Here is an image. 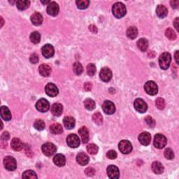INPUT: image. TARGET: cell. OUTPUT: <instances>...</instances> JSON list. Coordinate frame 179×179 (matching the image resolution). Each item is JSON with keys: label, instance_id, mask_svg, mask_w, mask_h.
<instances>
[{"label": "cell", "instance_id": "cell-8", "mask_svg": "<svg viewBox=\"0 0 179 179\" xmlns=\"http://www.w3.org/2000/svg\"><path fill=\"white\" fill-rule=\"evenodd\" d=\"M67 143L69 147L75 148L79 146L80 139L76 134H71L67 138Z\"/></svg>", "mask_w": 179, "mask_h": 179}, {"label": "cell", "instance_id": "cell-31", "mask_svg": "<svg viewBox=\"0 0 179 179\" xmlns=\"http://www.w3.org/2000/svg\"><path fill=\"white\" fill-rule=\"evenodd\" d=\"M30 2L27 1V0H19V1L16 2V6L17 8H18L20 11H24L30 7Z\"/></svg>", "mask_w": 179, "mask_h": 179}, {"label": "cell", "instance_id": "cell-35", "mask_svg": "<svg viewBox=\"0 0 179 179\" xmlns=\"http://www.w3.org/2000/svg\"><path fill=\"white\" fill-rule=\"evenodd\" d=\"M84 106L86 109H88L89 111H92L95 109V102L92 99H87L85 100Z\"/></svg>", "mask_w": 179, "mask_h": 179}, {"label": "cell", "instance_id": "cell-26", "mask_svg": "<svg viewBox=\"0 0 179 179\" xmlns=\"http://www.w3.org/2000/svg\"><path fill=\"white\" fill-rule=\"evenodd\" d=\"M31 21L34 25L39 26L42 24L43 17L41 13H34L32 16H31Z\"/></svg>", "mask_w": 179, "mask_h": 179}, {"label": "cell", "instance_id": "cell-25", "mask_svg": "<svg viewBox=\"0 0 179 179\" xmlns=\"http://www.w3.org/2000/svg\"><path fill=\"white\" fill-rule=\"evenodd\" d=\"M63 123L67 129H71L75 127V119L71 116H66L63 120Z\"/></svg>", "mask_w": 179, "mask_h": 179}, {"label": "cell", "instance_id": "cell-7", "mask_svg": "<svg viewBox=\"0 0 179 179\" xmlns=\"http://www.w3.org/2000/svg\"><path fill=\"white\" fill-rule=\"evenodd\" d=\"M120 151L123 154H129L132 151V145L129 141L123 140L118 144Z\"/></svg>", "mask_w": 179, "mask_h": 179}, {"label": "cell", "instance_id": "cell-49", "mask_svg": "<svg viewBox=\"0 0 179 179\" xmlns=\"http://www.w3.org/2000/svg\"><path fill=\"white\" fill-rule=\"evenodd\" d=\"M9 134H8V132H5L4 133L2 134L1 138H2V141H7L8 140V138H9Z\"/></svg>", "mask_w": 179, "mask_h": 179}, {"label": "cell", "instance_id": "cell-52", "mask_svg": "<svg viewBox=\"0 0 179 179\" xmlns=\"http://www.w3.org/2000/svg\"><path fill=\"white\" fill-rule=\"evenodd\" d=\"M179 5L178 1H172L171 2V6L173 8H177Z\"/></svg>", "mask_w": 179, "mask_h": 179}, {"label": "cell", "instance_id": "cell-6", "mask_svg": "<svg viewBox=\"0 0 179 179\" xmlns=\"http://www.w3.org/2000/svg\"><path fill=\"white\" fill-rule=\"evenodd\" d=\"M4 165L8 171H14L17 167L16 159L11 156L6 157L4 159Z\"/></svg>", "mask_w": 179, "mask_h": 179}, {"label": "cell", "instance_id": "cell-15", "mask_svg": "<svg viewBox=\"0 0 179 179\" xmlns=\"http://www.w3.org/2000/svg\"><path fill=\"white\" fill-rule=\"evenodd\" d=\"M41 52L43 56H44L46 58H51V57L54 56L55 50L53 46L51 44H46L44 46H43Z\"/></svg>", "mask_w": 179, "mask_h": 179}, {"label": "cell", "instance_id": "cell-3", "mask_svg": "<svg viewBox=\"0 0 179 179\" xmlns=\"http://www.w3.org/2000/svg\"><path fill=\"white\" fill-rule=\"evenodd\" d=\"M42 152L46 156H52L56 152V146L53 143L48 142L44 143L41 147Z\"/></svg>", "mask_w": 179, "mask_h": 179}, {"label": "cell", "instance_id": "cell-39", "mask_svg": "<svg viewBox=\"0 0 179 179\" xmlns=\"http://www.w3.org/2000/svg\"><path fill=\"white\" fill-rule=\"evenodd\" d=\"M165 35L167 38H168L169 40H175L177 39V34L175 33V31L173 29L170 27L167 29L165 31Z\"/></svg>", "mask_w": 179, "mask_h": 179}, {"label": "cell", "instance_id": "cell-33", "mask_svg": "<svg viewBox=\"0 0 179 179\" xmlns=\"http://www.w3.org/2000/svg\"><path fill=\"white\" fill-rule=\"evenodd\" d=\"M30 41L33 43V44H39L41 41V35L38 32V31H33L32 33L30 34Z\"/></svg>", "mask_w": 179, "mask_h": 179}, {"label": "cell", "instance_id": "cell-20", "mask_svg": "<svg viewBox=\"0 0 179 179\" xmlns=\"http://www.w3.org/2000/svg\"><path fill=\"white\" fill-rule=\"evenodd\" d=\"M89 157L88 156V155H86L85 152H79V154L77 155L76 157V161L77 162L82 166L86 165L89 162Z\"/></svg>", "mask_w": 179, "mask_h": 179}, {"label": "cell", "instance_id": "cell-46", "mask_svg": "<svg viewBox=\"0 0 179 179\" xmlns=\"http://www.w3.org/2000/svg\"><path fill=\"white\" fill-rule=\"evenodd\" d=\"M106 157L110 159V160H114L117 157V152L114 150H111L106 153Z\"/></svg>", "mask_w": 179, "mask_h": 179}, {"label": "cell", "instance_id": "cell-16", "mask_svg": "<svg viewBox=\"0 0 179 179\" xmlns=\"http://www.w3.org/2000/svg\"><path fill=\"white\" fill-rule=\"evenodd\" d=\"M138 141L143 146H148L151 141V135L148 132H142L138 136Z\"/></svg>", "mask_w": 179, "mask_h": 179}, {"label": "cell", "instance_id": "cell-50", "mask_svg": "<svg viewBox=\"0 0 179 179\" xmlns=\"http://www.w3.org/2000/svg\"><path fill=\"white\" fill-rule=\"evenodd\" d=\"M92 87V85L90 83H85L84 84V86H83V88H84V90L85 91H90Z\"/></svg>", "mask_w": 179, "mask_h": 179}, {"label": "cell", "instance_id": "cell-42", "mask_svg": "<svg viewBox=\"0 0 179 179\" xmlns=\"http://www.w3.org/2000/svg\"><path fill=\"white\" fill-rule=\"evenodd\" d=\"M164 157H166L167 160H172L174 157V151H172L171 148H167L164 151Z\"/></svg>", "mask_w": 179, "mask_h": 179}, {"label": "cell", "instance_id": "cell-53", "mask_svg": "<svg viewBox=\"0 0 179 179\" xmlns=\"http://www.w3.org/2000/svg\"><path fill=\"white\" fill-rule=\"evenodd\" d=\"M178 18H177L175 19V21L174 22V27L175 28L177 29V30L178 31Z\"/></svg>", "mask_w": 179, "mask_h": 179}, {"label": "cell", "instance_id": "cell-30", "mask_svg": "<svg viewBox=\"0 0 179 179\" xmlns=\"http://www.w3.org/2000/svg\"><path fill=\"white\" fill-rule=\"evenodd\" d=\"M137 46L138 48L140 49V51L142 52H145L147 51V49L148 48V40L141 38L137 41Z\"/></svg>", "mask_w": 179, "mask_h": 179}, {"label": "cell", "instance_id": "cell-9", "mask_svg": "<svg viewBox=\"0 0 179 179\" xmlns=\"http://www.w3.org/2000/svg\"><path fill=\"white\" fill-rule=\"evenodd\" d=\"M134 109L137 110L138 112L141 113V114H143L145 113L148 109V106H147L146 103L144 102L142 99H137L134 102Z\"/></svg>", "mask_w": 179, "mask_h": 179}, {"label": "cell", "instance_id": "cell-48", "mask_svg": "<svg viewBox=\"0 0 179 179\" xmlns=\"http://www.w3.org/2000/svg\"><path fill=\"white\" fill-rule=\"evenodd\" d=\"M85 173L88 177H92L95 174V170L92 167H88L85 169Z\"/></svg>", "mask_w": 179, "mask_h": 179}, {"label": "cell", "instance_id": "cell-40", "mask_svg": "<svg viewBox=\"0 0 179 179\" xmlns=\"http://www.w3.org/2000/svg\"><path fill=\"white\" fill-rule=\"evenodd\" d=\"M34 127L36 130L41 131L45 128V123L42 120H36L34 123Z\"/></svg>", "mask_w": 179, "mask_h": 179}, {"label": "cell", "instance_id": "cell-44", "mask_svg": "<svg viewBox=\"0 0 179 179\" xmlns=\"http://www.w3.org/2000/svg\"><path fill=\"white\" fill-rule=\"evenodd\" d=\"M155 104H156L157 107L160 110H162L165 107V102H164V99L162 98H157Z\"/></svg>", "mask_w": 179, "mask_h": 179}, {"label": "cell", "instance_id": "cell-1", "mask_svg": "<svg viewBox=\"0 0 179 179\" xmlns=\"http://www.w3.org/2000/svg\"><path fill=\"white\" fill-rule=\"evenodd\" d=\"M127 10L125 6L123 3L117 2L114 4L112 7V13L114 16L117 18H121L125 16Z\"/></svg>", "mask_w": 179, "mask_h": 179}, {"label": "cell", "instance_id": "cell-23", "mask_svg": "<svg viewBox=\"0 0 179 179\" xmlns=\"http://www.w3.org/2000/svg\"><path fill=\"white\" fill-rule=\"evenodd\" d=\"M63 111V106L61 104L56 103L52 106L51 113L55 116H60L61 115Z\"/></svg>", "mask_w": 179, "mask_h": 179}, {"label": "cell", "instance_id": "cell-28", "mask_svg": "<svg viewBox=\"0 0 179 179\" xmlns=\"http://www.w3.org/2000/svg\"><path fill=\"white\" fill-rule=\"evenodd\" d=\"M152 169L155 174H161L164 172V167L160 162H154L152 164Z\"/></svg>", "mask_w": 179, "mask_h": 179}, {"label": "cell", "instance_id": "cell-19", "mask_svg": "<svg viewBox=\"0 0 179 179\" xmlns=\"http://www.w3.org/2000/svg\"><path fill=\"white\" fill-rule=\"evenodd\" d=\"M79 134L81 138L82 142L83 143H86L89 141V131L86 127H82L79 130Z\"/></svg>", "mask_w": 179, "mask_h": 179}, {"label": "cell", "instance_id": "cell-55", "mask_svg": "<svg viewBox=\"0 0 179 179\" xmlns=\"http://www.w3.org/2000/svg\"><path fill=\"white\" fill-rule=\"evenodd\" d=\"M1 20H2V26H1V27H2L3 24H4V21H3V18H1Z\"/></svg>", "mask_w": 179, "mask_h": 179}, {"label": "cell", "instance_id": "cell-24", "mask_svg": "<svg viewBox=\"0 0 179 179\" xmlns=\"http://www.w3.org/2000/svg\"><path fill=\"white\" fill-rule=\"evenodd\" d=\"M53 162L57 166L63 167L65 165L66 158L62 154H57L53 158Z\"/></svg>", "mask_w": 179, "mask_h": 179}, {"label": "cell", "instance_id": "cell-32", "mask_svg": "<svg viewBox=\"0 0 179 179\" xmlns=\"http://www.w3.org/2000/svg\"><path fill=\"white\" fill-rule=\"evenodd\" d=\"M138 35V30L137 27H130L127 30V36L129 39H134Z\"/></svg>", "mask_w": 179, "mask_h": 179}, {"label": "cell", "instance_id": "cell-45", "mask_svg": "<svg viewBox=\"0 0 179 179\" xmlns=\"http://www.w3.org/2000/svg\"><path fill=\"white\" fill-rule=\"evenodd\" d=\"M145 121H146V123H147V125H148L150 128H154L155 125V120L152 119V118L151 117V116H147L146 118H145Z\"/></svg>", "mask_w": 179, "mask_h": 179}, {"label": "cell", "instance_id": "cell-54", "mask_svg": "<svg viewBox=\"0 0 179 179\" xmlns=\"http://www.w3.org/2000/svg\"><path fill=\"white\" fill-rule=\"evenodd\" d=\"M178 51H177L175 53V60L176 62H177V64H178Z\"/></svg>", "mask_w": 179, "mask_h": 179}, {"label": "cell", "instance_id": "cell-17", "mask_svg": "<svg viewBox=\"0 0 179 179\" xmlns=\"http://www.w3.org/2000/svg\"><path fill=\"white\" fill-rule=\"evenodd\" d=\"M107 174L110 178H118L120 172L118 167L115 165H109L107 168Z\"/></svg>", "mask_w": 179, "mask_h": 179}, {"label": "cell", "instance_id": "cell-41", "mask_svg": "<svg viewBox=\"0 0 179 179\" xmlns=\"http://www.w3.org/2000/svg\"><path fill=\"white\" fill-rule=\"evenodd\" d=\"M98 146L94 143H90L87 146V151L90 155H95L98 152Z\"/></svg>", "mask_w": 179, "mask_h": 179}, {"label": "cell", "instance_id": "cell-18", "mask_svg": "<svg viewBox=\"0 0 179 179\" xmlns=\"http://www.w3.org/2000/svg\"><path fill=\"white\" fill-rule=\"evenodd\" d=\"M39 71L40 74L43 76L47 77L49 76L51 74L52 69L51 67L47 64H42L39 66Z\"/></svg>", "mask_w": 179, "mask_h": 179}, {"label": "cell", "instance_id": "cell-5", "mask_svg": "<svg viewBox=\"0 0 179 179\" xmlns=\"http://www.w3.org/2000/svg\"><path fill=\"white\" fill-rule=\"evenodd\" d=\"M144 89H145L147 93L152 95V96L157 94L158 92V87L157 84L152 80H149V81L146 83L145 85H144Z\"/></svg>", "mask_w": 179, "mask_h": 179}, {"label": "cell", "instance_id": "cell-37", "mask_svg": "<svg viewBox=\"0 0 179 179\" xmlns=\"http://www.w3.org/2000/svg\"><path fill=\"white\" fill-rule=\"evenodd\" d=\"M22 178L26 179H36L37 176L34 172L31 171V170H28V171H26L23 173Z\"/></svg>", "mask_w": 179, "mask_h": 179}, {"label": "cell", "instance_id": "cell-36", "mask_svg": "<svg viewBox=\"0 0 179 179\" xmlns=\"http://www.w3.org/2000/svg\"><path fill=\"white\" fill-rule=\"evenodd\" d=\"M73 70H74V72L75 73V74L80 75L83 73V66L79 62H75L74 64L73 65Z\"/></svg>", "mask_w": 179, "mask_h": 179}, {"label": "cell", "instance_id": "cell-13", "mask_svg": "<svg viewBox=\"0 0 179 179\" xmlns=\"http://www.w3.org/2000/svg\"><path fill=\"white\" fill-rule=\"evenodd\" d=\"M59 6L55 2H51L48 4L47 13L51 16H56L59 13Z\"/></svg>", "mask_w": 179, "mask_h": 179}, {"label": "cell", "instance_id": "cell-12", "mask_svg": "<svg viewBox=\"0 0 179 179\" xmlns=\"http://www.w3.org/2000/svg\"><path fill=\"white\" fill-rule=\"evenodd\" d=\"M45 91L46 93L48 95L49 97H53L57 96L58 94V88H57V86L53 84V83H48V84L46 85L45 88Z\"/></svg>", "mask_w": 179, "mask_h": 179}, {"label": "cell", "instance_id": "cell-14", "mask_svg": "<svg viewBox=\"0 0 179 179\" xmlns=\"http://www.w3.org/2000/svg\"><path fill=\"white\" fill-rule=\"evenodd\" d=\"M102 109L104 112L108 115H111L114 114L115 111V106L114 104L111 102V101H105L102 105Z\"/></svg>", "mask_w": 179, "mask_h": 179}, {"label": "cell", "instance_id": "cell-21", "mask_svg": "<svg viewBox=\"0 0 179 179\" xmlns=\"http://www.w3.org/2000/svg\"><path fill=\"white\" fill-rule=\"evenodd\" d=\"M11 146L15 151H21L23 148V144L21 139L18 138H13L11 143Z\"/></svg>", "mask_w": 179, "mask_h": 179}, {"label": "cell", "instance_id": "cell-4", "mask_svg": "<svg viewBox=\"0 0 179 179\" xmlns=\"http://www.w3.org/2000/svg\"><path fill=\"white\" fill-rule=\"evenodd\" d=\"M167 142V138L164 137V135L161 134H157L155 136L153 143L155 148L159 149L163 148H164V146H166Z\"/></svg>", "mask_w": 179, "mask_h": 179}, {"label": "cell", "instance_id": "cell-29", "mask_svg": "<svg viewBox=\"0 0 179 179\" xmlns=\"http://www.w3.org/2000/svg\"><path fill=\"white\" fill-rule=\"evenodd\" d=\"M50 131L54 134H60L62 133L63 129L62 125L58 123H53L50 126Z\"/></svg>", "mask_w": 179, "mask_h": 179}, {"label": "cell", "instance_id": "cell-10", "mask_svg": "<svg viewBox=\"0 0 179 179\" xmlns=\"http://www.w3.org/2000/svg\"><path fill=\"white\" fill-rule=\"evenodd\" d=\"M36 108L39 111L45 113L50 109V104L46 99H40L36 104Z\"/></svg>", "mask_w": 179, "mask_h": 179}, {"label": "cell", "instance_id": "cell-22", "mask_svg": "<svg viewBox=\"0 0 179 179\" xmlns=\"http://www.w3.org/2000/svg\"><path fill=\"white\" fill-rule=\"evenodd\" d=\"M0 114H1V117L2 119H4L6 121H8L11 119L12 115L10 112V110L8 107L5 106H2L0 109Z\"/></svg>", "mask_w": 179, "mask_h": 179}, {"label": "cell", "instance_id": "cell-51", "mask_svg": "<svg viewBox=\"0 0 179 179\" xmlns=\"http://www.w3.org/2000/svg\"><path fill=\"white\" fill-rule=\"evenodd\" d=\"M89 30L91 31V32L94 33V34H96L97 32V28L96 26H94L93 25H91L89 26Z\"/></svg>", "mask_w": 179, "mask_h": 179}, {"label": "cell", "instance_id": "cell-11", "mask_svg": "<svg viewBox=\"0 0 179 179\" xmlns=\"http://www.w3.org/2000/svg\"><path fill=\"white\" fill-rule=\"evenodd\" d=\"M99 77L104 82L110 81L112 79V71L110 69L107 67H104L101 69L99 73Z\"/></svg>", "mask_w": 179, "mask_h": 179}, {"label": "cell", "instance_id": "cell-38", "mask_svg": "<svg viewBox=\"0 0 179 179\" xmlns=\"http://www.w3.org/2000/svg\"><path fill=\"white\" fill-rule=\"evenodd\" d=\"M77 7L80 9H85L88 7L90 4V2L88 0H79L76 2Z\"/></svg>", "mask_w": 179, "mask_h": 179}, {"label": "cell", "instance_id": "cell-2", "mask_svg": "<svg viewBox=\"0 0 179 179\" xmlns=\"http://www.w3.org/2000/svg\"><path fill=\"white\" fill-rule=\"evenodd\" d=\"M172 56L169 53H164L160 56L159 58V65L162 69H167L169 67V65L171 64Z\"/></svg>", "mask_w": 179, "mask_h": 179}, {"label": "cell", "instance_id": "cell-43", "mask_svg": "<svg viewBox=\"0 0 179 179\" xmlns=\"http://www.w3.org/2000/svg\"><path fill=\"white\" fill-rule=\"evenodd\" d=\"M87 72L89 76H94L95 72H96V67L94 64H89L87 67Z\"/></svg>", "mask_w": 179, "mask_h": 179}, {"label": "cell", "instance_id": "cell-27", "mask_svg": "<svg viewBox=\"0 0 179 179\" xmlns=\"http://www.w3.org/2000/svg\"><path fill=\"white\" fill-rule=\"evenodd\" d=\"M156 13L159 18H164L168 14V10L164 5H158L156 8Z\"/></svg>", "mask_w": 179, "mask_h": 179}, {"label": "cell", "instance_id": "cell-34", "mask_svg": "<svg viewBox=\"0 0 179 179\" xmlns=\"http://www.w3.org/2000/svg\"><path fill=\"white\" fill-rule=\"evenodd\" d=\"M92 120L94 121V123L95 124H97V125H102V123H103L102 115H101V114L99 112L95 113V114L92 115Z\"/></svg>", "mask_w": 179, "mask_h": 179}, {"label": "cell", "instance_id": "cell-47", "mask_svg": "<svg viewBox=\"0 0 179 179\" xmlns=\"http://www.w3.org/2000/svg\"><path fill=\"white\" fill-rule=\"evenodd\" d=\"M30 61L32 64H36L39 62V56L36 53H33L31 55L30 57Z\"/></svg>", "mask_w": 179, "mask_h": 179}]
</instances>
